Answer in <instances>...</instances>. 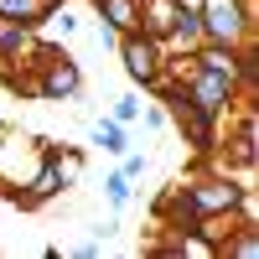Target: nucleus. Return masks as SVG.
Instances as JSON below:
<instances>
[{
	"label": "nucleus",
	"instance_id": "20e7f679",
	"mask_svg": "<svg viewBox=\"0 0 259 259\" xmlns=\"http://www.w3.org/2000/svg\"><path fill=\"white\" fill-rule=\"evenodd\" d=\"M119 52H124V73L135 78V83H156V78H161V41H156V36L124 31V36H119Z\"/></svg>",
	"mask_w": 259,
	"mask_h": 259
},
{
	"label": "nucleus",
	"instance_id": "7ed1b4c3",
	"mask_svg": "<svg viewBox=\"0 0 259 259\" xmlns=\"http://www.w3.org/2000/svg\"><path fill=\"white\" fill-rule=\"evenodd\" d=\"M177 89L197 104V109H207V114H223L228 104H233V94H239V83L233 78H223V73H207V68H197V62H192V73L177 83Z\"/></svg>",
	"mask_w": 259,
	"mask_h": 259
},
{
	"label": "nucleus",
	"instance_id": "1a4fd4ad",
	"mask_svg": "<svg viewBox=\"0 0 259 259\" xmlns=\"http://www.w3.org/2000/svg\"><path fill=\"white\" fill-rule=\"evenodd\" d=\"M218 254H233V259H259V239H254V228H239L228 244H218Z\"/></svg>",
	"mask_w": 259,
	"mask_h": 259
},
{
	"label": "nucleus",
	"instance_id": "6e6552de",
	"mask_svg": "<svg viewBox=\"0 0 259 259\" xmlns=\"http://www.w3.org/2000/svg\"><path fill=\"white\" fill-rule=\"evenodd\" d=\"M94 145H104L109 156H124V150H130V140H124V124H119V119H104V124H94Z\"/></svg>",
	"mask_w": 259,
	"mask_h": 259
},
{
	"label": "nucleus",
	"instance_id": "9b49d317",
	"mask_svg": "<svg viewBox=\"0 0 259 259\" xmlns=\"http://www.w3.org/2000/svg\"><path fill=\"white\" fill-rule=\"evenodd\" d=\"M135 114H140V99H130V94H124V99H114V119H119V124H130Z\"/></svg>",
	"mask_w": 259,
	"mask_h": 259
},
{
	"label": "nucleus",
	"instance_id": "f03ea898",
	"mask_svg": "<svg viewBox=\"0 0 259 259\" xmlns=\"http://www.w3.org/2000/svg\"><path fill=\"white\" fill-rule=\"evenodd\" d=\"M150 89H161V94H166L171 119L182 124V135H187L192 145H197V150H212V114H207V109H197V104H192V99L177 89V83H166V78H156Z\"/></svg>",
	"mask_w": 259,
	"mask_h": 259
},
{
	"label": "nucleus",
	"instance_id": "39448f33",
	"mask_svg": "<svg viewBox=\"0 0 259 259\" xmlns=\"http://www.w3.org/2000/svg\"><path fill=\"white\" fill-rule=\"evenodd\" d=\"M36 57L41 62H31V68H41V83H36L41 99H68V94H78V68H73L68 52H36Z\"/></svg>",
	"mask_w": 259,
	"mask_h": 259
},
{
	"label": "nucleus",
	"instance_id": "f8f14e48",
	"mask_svg": "<svg viewBox=\"0 0 259 259\" xmlns=\"http://www.w3.org/2000/svg\"><path fill=\"white\" fill-rule=\"evenodd\" d=\"M177 6H197V0H177Z\"/></svg>",
	"mask_w": 259,
	"mask_h": 259
},
{
	"label": "nucleus",
	"instance_id": "0eeeda50",
	"mask_svg": "<svg viewBox=\"0 0 259 259\" xmlns=\"http://www.w3.org/2000/svg\"><path fill=\"white\" fill-rule=\"evenodd\" d=\"M52 16V0H0V21H21V26H36V21Z\"/></svg>",
	"mask_w": 259,
	"mask_h": 259
},
{
	"label": "nucleus",
	"instance_id": "423d86ee",
	"mask_svg": "<svg viewBox=\"0 0 259 259\" xmlns=\"http://www.w3.org/2000/svg\"><path fill=\"white\" fill-rule=\"evenodd\" d=\"M99 16L114 36L124 31H140V0H99Z\"/></svg>",
	"mask_w": 259,
	"mask_h": 259
},
{
	"label": "nucleus",
	"instance_id": "9d476101",
	"mask_svg": "<svg viewBox=\"0 0 259 259\" xmlns=\"http://www.w3.org/2000/svg\"><path fill=\"white\" fill-rule=\"evenodd\" d=\"M104 192H109V202H114V207H124V202H130V177H124V171H114V177L104 182Z\"/></svg>",
	"mask_w": 259,
	"mask_h": 259
},
{
	"label": "nucleus",
	"instance_id": "f257e3e1",
	"mask_svg": "<svg viewBox=\"0 0 259 259\" xmlns=\"http://www.w3.org/2000/svg\"><path fill=\"white\" fill-rule=\"evenodd\" d=\"M197 21H202V41L239 47L249 36V6L244 0H197Z\"/></svg>",
	"mask_w": 259,
	"mask_h": 259
}]
</instances>
